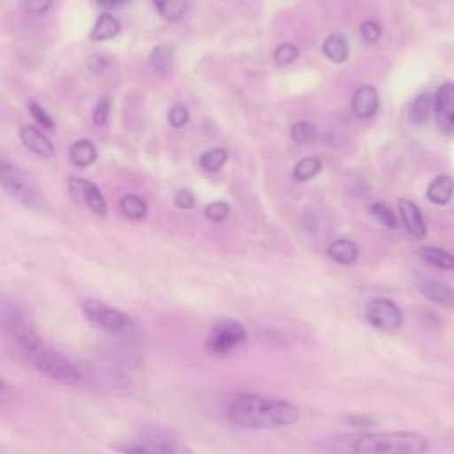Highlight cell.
Masks as SVG:
<instances>
[{"label": "cell", "instance_id": "22", "mask_svg": "<svg viewBox=\"0 0 454 454\" xmlns=\"http://www.w3.org/2000/svg\"><path fill=\"white\" fill-rule=\"evenodd\" d=\"M153 4L163 20L177 21L184 14L188 0H153Z\"/></svg>", "mask_w": 454, "mask_h": 454}, {"label": "cell", "instance_id": "15", "mask_svg": "<svg viewBox=\"0 0 454 454\" xmlns=\"http://www.w3.org/2000/svg\"><path fill=\"white\" fill-rule=\"evenodd\" d=\"M454 195V179L447 174H442L438 177H434L431 183H429V188H427V199L433 202V204H438V206H443L447 204Z\"/></svg>", "mask_w": 454, "mask_h": 454}, {"label": "cell", "instance_id": "31", "mask_svg": "<svg viewBox=\"0 0 454 454\" xmlns=\"http://www.w3.org/2000/svg\"><path fill=\"white\" fill-rule=\"evenodd\" d=\"M170 126L174 128H183L188 121H190V114L188 110L183 106V105H174L170 110H168V115H167Z\"/></svg>", "mask_w": 454, "mask_h": 454}, {"label": "cell", "instance_id": "9", "mask_svg": "<svg viewBox=\"0 0 454 454\" xmlns=\"http://www.w3.org/2000/svg\"><path fill=\"white\" fill-rule=\"evenodd\" d=\"M69 192L76 202L85 204L96 215H99V216L106 215V202H105L99 188L94 183H90L87 179H80V177H71Z\"/></svg>", "mask_w": 454, "mask_h": 454}, {"label": "cell", "instance_id": "3", "mask_svg": "<svg viewBox=\"0 0 454 454\" xmlns=\"http://www.w3.org/2000/svg\"><path fill=\"white\" fill-rule=\"evenodd\" d=\"M323 454H422L427 438L411 431L346 433L321 442Z\"/></svg>", "mask_w": 454, "mask_h": 454}, {"label": "cell", "instance_id": "28", "mask_svg": "<svg viewBox=\"0 0 454 454\" xmlns=\"http://www.w3.org/2000/svg\"><path fill=\"white\" fill-rule=\"evenodd\" d=\"M298 48L294 46V44H291V43H282V44H278L277 48H275V51H273V60H275V64H278V66H287V64H291V62H294L296 60V57H298Z\"/></svg>", "mask_w": 454, "mask_h": 454}, {"label": "cell", "instance_id": "27", "mask_svg": "<svg viewBox=\"0 0 454 454\" xmlns=\"http://www.w3.org/2000/svg\"><path fill=\"white\" fill-rule=\"evenodd\" d=\"M316 137V126L309 121H300L291 126V138L296 144H307Z\"/></svg>", "mask_w": 454, "mask_h": 454}, {"label": "cell", "instance_id": "37", "mask_svg": "<svg viewBox=\"0 0 454 454\" xmlns=\"http://www.w3.org/2000/svg\"><path fill=\"white\" fill-rule=\"evenodd\" d=\"M348 422L355 427H369L374 420L367 415H353V417H348Z\"/></svg>", "mask_w": 454, "mask_h": 454}, {"label": "cell", "instance_id": "24", "mask_svg": "<svg viewBox=\"0 0 454 454\" xmlns=\"http://www.w3.org/2000/svg\"><path fill=\"white\" fill-rule=\"evenodd\" d=\"M121 211L131 220H144L147 215V204L137 195H124L121 199Z\"/></svg>", "mask_w": 454, "mask_h": 454}, {"label": "cell", "instance_id": "34", "mask_svg": "<svg viewBox=\"0 0 454 454\" xmlns=\"http://www.w3.org/2000/svg\"><path fill=\"white\" fill-rule=\"evenodd\" d=\"M28 110H30V114H32V117L39 122V124H43V126H46V128H51L53 126V121H51V117L46 114V110L41 106V105H37L35 101H30L28 103Z\"/></svg>", "mask_w": 454, "mask_h": 454}, {"label": "cell", "instance_id": "23", "mask_svg": "<svg viewBox=\"0 0 454 454\" xmlns=\"http://www.w3.org/2000/svg\"><path fill=\"white\" fill-rule=\"evenodd\" d=\"M319 170H321V161H319V158H316V156H305V158H301V160L294 165L293 176H294L296 181H309V179L316 177V176L319 174Z\"/></svg>", "mask_w": 454, "mask_h": 454}, {"label": "cell", "instance_id": "2", "mask_svg": "<svg viewBox=\"0 0 454 454\" xmlns=\"http://www.w3.org/2000/svg\"><path fill=\"white\" fill-rule=\"evenodd\" d=\"M229 422L247 429H280L293 426L300 419L298 408L280 397L238 392L225 403Z\"/></svg>", "mask_w": 454, "mask_h": 454}, {"label": "cell", "instance_id": "38", "mask_svg": "<svg viewBox=\"0 0 454 454\" xmlns=\"http://www.w3.org/2000/svg\"><path fill=\"white\" fill-rule=\"evenodd\" d=\"M89 67H90L94 73L101 71V69L105 67V59H103V57H90V59H89Z\"/></svg>", "mask_w": 454, "mask_h": 454}, {"label": "cell", "instance_id": "11", "mask_svg": "<svg viewBox=\"0 0 454 454\" xmlns=\"http://www.w3.org/2000/svg\"><path fill=\"white\" fill-rule=\"evenodd\" d=\"M399 213H401V222L406 227V231L413 236V238H426V223H424V216L422 211L419 209V206L408 199H399Z\"/></svg>", "mask_w": 454, "mask_h": 454}, {"label": "cell", "instance_id": "33", "mask_svg": "<svg viewBox=\"0 0 454 454\" xmlns=\"http://www.w3.org/2000/svg\"><path fill=\"white\" fill-rule=\"evenodd\" d=\"M108 112H110V99H108L106 96H103V98L98 101V105H96V108H94V114H92L94 124H96V126H103V124L106 122V119H108Z\"/></svg>", "mask_w": 454, "mask_h": 454}, {"label": "cell", "instance_id": "35", "mask_svg": "<svg viewBox=\"0 0 454 454\" xmlns=\"http://www.w3.org/2000/svg\"><path fill=\"white\" fill-rule=\"evenodd\" d=\"M53 0H23V5L32 14H44L51 7Z\"/></svg>", "mask_w": 454, "mask_h": 454}, {"label": "cell", "instance_id": "21", "mask_svg": "<svg viewBox=\"0 0 454 454\" xmlns=\"http://www.w3.org/2000/svg\"><path fill=\"white\" fill-rule=\"evenodd\" d=\"M420 255L431 266H436V268H442V270H452L454 268V255L442 250V248L424 247V248H420Z\"/></svg>", "mask_w": 454, "mask_h": 454}, {"label": "cell", "instance_id": "18", "mask_svg": "<svg viewBox=\"0 0 454 454\" xmlns=\"http://www.w3.org/2000/svg\"><path fill=\"white\" fill-rule=\"evenodd\" d=\"M119 30H121L119 20L114 18V16L108 14V12H103V14H99V18L96 20V23H94V27H92L89 37H90L92 41H106V39L115 37V35L119 34Z\"/></svg>", "mask_w": 454, "mask_h": 454}, {"label": "cell", "instance_id": "16", "mask_svg": "<svg viewBox=\"0 0 454 454\" xmlns=\"http://www.w3.org/2000/svg\"><path fill=\"white\" fill-rule=\"evenodd\" d=\"M326 254L339 264H353L358 257V247L351 239H333L328 245Z\"/></svg>", "mask_w": 454, "mask_h": 454}, {"label": "cell", "instance_id": "14", "mask_svg": "<svg viewBox=\"0 0 454 454\" xmlns=\"http://www.w3.org/2000/svg\"><path fill=\"white\" fill-rule=\"evenodd\" d=\"M420 293L433 303L447 309H454V289L438 280H424L420 284Z\"/></svg>", "mask_w": 454, "mask_h": 454}, {"label": "cell", "instance_id": "19", "mask_svg": "<svg viewBox=\"0 0 454 454\" xmlns=\"http://www.w3.org/2000/svg\"><path fill=\"white\" fill-rule=\"evenodd\" d=\"M323 53L326 55L328 60L340 64L348 59L349 55V46L348 41L342 34H332L326 37V41L323 43Z\"/></svg>", "mask_w": 454, "mask_h": 454}, {"label": "cell", "instance_id": "25", "mask_svg": "<svg viewBox=\"0 0 454 454\" xmlns=\"http://www.w3.org/2000/svg\"><path fill=\"white\" fill-rule=\"evenodd\" d=\"M200 167L207 172H216L223 167V163L227 161V151L223 147H215V149H207L206 153H202L200 156Z\"/></svg>", "mask_w": 454, "mask_h": 454}, {"label": "cell", "instance_id": "1", "mask_svg": "<svg viewBox=\"0 0 454 454\" xmlns=\"http://www.w3.org/2000/svg\"><path fill=\"white\" fill-rule=\"evenodd\" d=\"M4 325L14 340L21 356L37 372L60 383H76L80 380V369L60 351L48 346L20 312L4 310Z\"/></svg>", "mask_w": 454, "mask_h": 454}, {"label": "cell", "instance_id": "10", "mask_svg": "<svg viewBox=\"0 0 454 454\" xmlns=\"http://www.w3.org/2000/svg\"><path fill=\"white\" fill-rule=\"evenodd\" d=\"M434 115L443 133L454 131V83L445 82L434 94Z\"/></svg>", "mask_w": 454, "mask_h": 454}, {"label": "cell", "instance_id": "30", "mask_svg": "<svg viewBox=\"0 0 454 454\" xmlns=\"http://www.w3.org/2000/svg\"><path fill=\"white\" fill-rule=\"evenodd\" d=\"M231 209H229V204L227 202H222V200H216V202H211L206 206L204 209V216L211 222H222L229 216Z\"/></svg>", "mask_w": 454, "mask_h": 454}, {"label": "cell", "instance_id": "36", "mask_svg": "<svg viewBox=\"0 0 454 454\" xmlns=\"http://www.w3.org/2000/svg\"><path fill=\"white\" fill-rule=\"evenodd\" d=\"M174 204L181 209H192L195 206V199L192 195L190 190H179L176 195H174Z\"/></svg>", "mask_w": 454, "mask_h": 454}, {"label": "cell", "instance_id": "12", "mask_svg": "<svg viewBox=\"0 0 454 454\" xmlns=\"http://www.w3.org/2000/svg\"><path fill=\"white\" fill-rule=\"evenodd\" d=\"M380 106V98L374 87L362 85L355 90L351 99V108L358 119H371Z\"/></svg>", "mask_w": 454, "mask_h": 454}, {"label": "cell", "instance_id": "4", "mask_svg": "<svg viewBox=\"0 0 454 454\" xmlns=\"http://www.w3.org/2000/svg\"><path fill=\"white\" fill-rule=\"evenodd\" d=\"M121 454H195L184 442L161 429H145L115 443Z\"/></svg>", "mask_w": 454, "mask_h": 454}, {"label": "cell", "instance_id": "29", "mask_svg": "<svg viewBox=\"0 0 454 454\" xmlns=\"http://www.w3.org/2000/svg\"><path fill=\"white\" fill-rule=\"evenodd\" d=\"M371 213H372L383 225L390 227V229H395V227H397V218H395V215H394L392 209H390L388 206H385L383 202H374V204L371 206Z\"/></svg>", "mask_w": 454, "mask_h": 454}, {"label": "cell", "instance_id": "7", "mask_svg": "<svg viewBox=\"0 0 454 454\" xmlns=\"http://www.w3.org/2000/svg\"><path fill=\"white\" fill-rule=\"evenodd\" d=\"M0 181L9 197L18 200L20 204L32 207L37 204V188L32 183L30 176H27L21 168L2 161L0 163Z\"/></svg>", "mask_w": 454, "mask_h": 454}, {"label": "cell", "instance_id": "20", "mask_svg": "<svg viewBox=\"0 0 454 454\" xmlns=\"http://www.w3.org/2000/svg\"><path fill=\"white\" fill-rule=\"evenodd\" d=\"M69 158L76 167H89L96 161L98 151L90 140H76L69 149Z\"/></svg>", "mask_w": 454, "mask_h": 454}, {"label": "cell", "instance_id": "8", "mask_svg": "<svg viewBox=\"0 0 454 454\" xmlns=\"http://www.w3.org/2000/svg\"><path fill=\"white\" fill-rule=\"evenodd\" d=\"M365 319L372 328L392 333L403 326L404 316L401 307L395 301L380 296V298H372L365 305Z\"/></svg>", "mask_w": 454, "mask_h": 454}, {"label": "cell", "instance_id": "13", "mask_svg": "<svg viewBox=\"0 0 454 454\" xmlns=\"http://www.w3.org/2000/svg\"><path fill=\"white\" fill-rule=\"evenodd\" d=\"M20 138L23 142V145L32 151L34 154L37 156H43V158H50L53 156L55 149H53V144L50 142V138L46 135H43L37 128L34 126H23L21 131H20Z\"/></svg>", "mask_w": 454, "mask_h": 454}, {"label": "cell", "instance_id": "32", "mask_svg": "<svg viewBox=\"0 0 454 454\" xmlns=\"http://www.w3.org/2000/svg\"><path fill=\"white\" fill-rule=\"evenodd\" d=\"M360 35L365 43H376L381 37V27L376 21L367 20L360 25Z\"/></svg>", "mask_w": 454, "mask_h": 454}, {"label": "cell", "instance_id": "26", "mask_svg": "<svg viewBox=\"0 0 454 454\" xmlns=\"http://www.w3.org/2000/svg\"><path fill=\"white\" fill-rule=\"evenodd\" d=\"M172 55H174V48L170 44H160V46H154L153 51L149 53V66L153 69H165L170 60H172Z\"/></svg>", "mask_w": 454, "mask_h": 454}, {"label": "cell", "instance_id": "17", "mask_svg": "<svg viewBox=\"0 0 454 454\" xmlns=\"http://www.w3.org/2000/svg\"><path fill=\"white\" fill-rule=\"evenodd\" d=\"M433 108H434V98H433L429 92L419 94V96L411 101V105H410V108H408V119H410V122H411V124H424V122L429 119Z\"/></svg>", "mask_w": 454, "mask_h": 454}, {"label": "cell", "instance_id": "39", "mask_svg": "<svg viewBox=\"0 0 454 454\" xmlns=\"http://www.w3.org/2000/svg\"><path fill=\"white\" fill-rule=\"evenodd\" d=\"M98 5H101V7H115V5H119V4H124V2H128V0H94Z\"/></svg>", "mask_w": 454, "mask_h": 454}, {"label": "cell", "instance_id": "6", "mask_svg": "<svg viewBox=\"0 0 454 454\" xmlns=\"http://www.w3.org/2000/svg\"><path fill=\"white\" fill-rule=\"evenodd\" d=\"M248 333L245 326L234 319H222L213 325L207 339H206V351L209 355H227L238 346L245 344Z\"/></svg>", "mask_w": 454, "mask_h": 454}, {"label": "cell", "instance_id": "5", "mask_svg": "<svg viewBox=\"0 0 454 454\" xmlns=\"http://www.w3.org/2000/svg\"><path fill=\"white\" fill-rule=\"evenodd\" d=\"M82 312L92 326H96L101 332H106L108 335L131 337L137 332L135 323L129 316L99 300H85L82 303Z\"/></svg>", "mask_w": 454, "mask_h": 454}]
</instances>
